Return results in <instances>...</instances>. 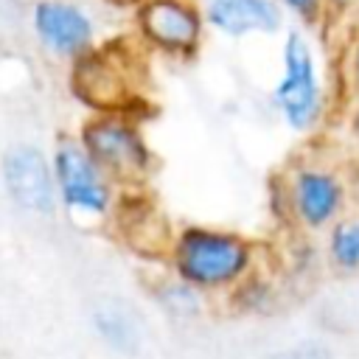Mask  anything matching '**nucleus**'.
<instances>
[{
    "mask_svg": "<svg viewBox=\"0 0 359 359\" xmlns=\"http://www.w3.org/2000/svg\"><path fill=\"white\" fill-rule=\"evenodd\" d=\"M79 143L101 174L121 182H140L149 174L151 151L137 129V121L126 112H95L81 123Z\"/></svg>",
    "mask_w": 359,
    "mask_h": 359,
    "instance_id": "nucleus-4",
    "label": "nucleus"
},
{
    "mask_svg": "<svg viewBox=\"0 0 359 359\" xmlns=\"http://www.w3.org/2000/svg\"><path fill=\"white\" fill-rule=\"evenodd\" d=\"M132 31L146 50L191 62L205 45L208 22L199 0H140L132 8Z\"/></svg>",
    "mask_w": 359,
    "mask_h": 359,
    "instance_id": "nucleus-3",
    "label": "nucleus"
},
{
    "mask_svg": "<svg viewBox=\"0 0 359 359\" xmlns=\"http://www.w3.org/2000/svg\"><path fill=\"white\" fill-rule=\"evenodd\" d=\"M3 177L11 199L28 210H48L53 202V180L48 163L34 146H11L3 157Z\"/></svg>",
    "mask_w": 359,
    "mask_h": 359,
    "instance_id": "nucleus-9",
    "label": "nucleus"
},
{
    "mask_svg": "<svg viewBox=\"0 0 359 359\" xmlns=\"http://www.w3.org/2000/svg\"><path fill=\"white\" fill-rule=\"evenodd\" d=\"M149 50L132 36H115L95 42L76 59H70L67 87L79 104L93 112H126L143 101V56Z\"/></svg>",
    "mask_w": 359,
    "mask_h": 359,
    "instance_id": "nucleus-1",
    "label": "nucleus"
},
{
    "mask_svg": "<svg viewBox=\"0 0 359 359\" xmlns=\"http://www.w3.org/2000/svg\"><path fill=\"white\" fill-rule=\"evenodd\" d=\"M121 238L140 255H163L171 244V227L163 210L149 199H126L118 210Z\"/></svg>",
    "mask_w": 359,
    "mask_h": 359,
    "instance_id": "nucleus-10",
    "label": "nucleus"
},
{
    "mask_svg": "<svg viewBox=\"0 0 359 359\" xmlns=\"http://www.w3.org/2000/svg\"><path fill=\"white\" fill-rule=\"evenodd\" d=\"M101 3H107V6H112V8H126V11H132L140 0H101Z\"/></svg>",
    "mask_w": 359,
    "mask_h": 359,
    "instance_id": "nucleus-16",
    "label": "nucleus"
},
{
    "mask_svg": "<svg viewBox=\"0 0 359 359\" xmlns=\"http://www.w3.org/2000/svg\"><path fill=\"white\" fill-rule=\"evenodd\" d=\"M278 3H280V8H283L286 14H292L294 22L303 25L306 31L320 28V25L328 20V14H331L325 0H278Z\"/></svg>",
    "mask_w": 359,
    "mask_h": 359,
    "instance_id": "nucleus-13",
    "label": "nucleus"
},
{
    "mask_svg": "<svg viewBox=\"0 0 359 359\" xmlns=\"http://www.w3.org/2000/svg\"><path fill=\"white\" fill-rule=\"evenodd\" d=\"M325 3H328V11L331 14H345V11L359 8V0H325Z\"/></svg>",
    "mask_w": 359,
    "mask_h": 359,
    "instance_id": "nucleus-15",
    "label": "nucleus"
},
{
    "mask_svg": "<svg viewBox=\"0 0 359 359\" xmlns=\"http://www.w3.org/2000/svg\"><path fill=\"white\" fill-rule=\"evenodd\" d=\"M28 22L39 48L59 62H70L98 42L93 14L73 0H34Z\"/></svg>",
    "mask_w": 359,
    "mask_h": 359,
    "instance_id": "nucleus-5",
    "label": "nucleus"
},
{
    "mask_svg": "<svg viewBox=\"0 0 359 359\" xmlns=\"http://www.w3.org/2000/svg\"><path fill=\"white\" fill-rule=\"evenodd\" d=\"M208 31L227 39L275 36L286 25V11L278 0H199Z\"/></svg>",
    "mask_w": 359,
    "mask_h": 359,
    "instance_id": "nucleus-7",
    "label": "nucleus"
},
{
    "mask_svg": "<svg viewBox=\"0 0 359 359\" xmlns=\"http://www.w3.org/2000/svg\"><path fill=\"white\" fill-rule=\"evenodd\" d=\"M331 255L339 266H359V222H345L331 236Z\"/></svg>",
    "mask_w": 359,
    "mask_h": 359,
    "instance_id": "nucleus-12",
    "label": "nucleus"
},
{
    "mask_svg": "<svg viewBox=\"0 0 359 359\" xmlns=\"http://www.w3.org/2000/svg\"><path fill=\"white\" fill-rule=\"evenodd\" d=\"M247 264V247L241 238L213 230H185L177 244L180 272L199 286H219L233 280Z\"/></svg>",
    "mask_w": 359,
    "mask_h": 359,
    "instance_id": "nucleus-6",
    "label": "nucleus"
},
{
    "mask_svg": "<svg viewBox=\"0 0 359 359\" xmlns=\"http://www.w3.org/2000/svg\"><path fill=\"white\" fill-rule=\"evenodd\" d=\"M348 73H351L353 87L359 90V31H356V36H353V42L348 48Z\"/></svg>",
    "mask_w": 359,
    "mask_h": 359,
    "instance_id": "nucleus-14",
    "label": "nucleus"
},
{
    "mask_svg": "<svg viewBox=\"0 0 359 359\" xmlns=\"http://www.w3.org/2000/svg\"><path fill=\"white\" fill-rule=\"evenodd\" d=\"M294 202L309 224H323L339 205V185L323 171H303L294 185Z\"/></svg>",
    "mask_w": 359,
    "mask_h": 359,
    "instance_id": "nucleus-11",
    "label": "nucleus"
},
{
    "mask_svg": "<svg viewBox=\"0 0 359 359\" xmlns=\"http://www.w3.org/2000/svg\"><path fill=\"white\" fill-rule=\"evenodd\" d=\"M56 182L70 208L93 213L107 208V185L101 168L76 140H62L56 146Z\"/></svg>",
    "mask_w": 359,
    "mask_h": 359,
    "instance_id": "nucleus-8",
    "label": "nucleus"
},
{
    "mask_svg": "<svg viewBox=\"0 0 359 359\" xmlns=\"http://www.w3.org/2000/svg\"><path fill=\"white\" fill-rule=\"evenodd\" d=\"M272 101L286 118V123L297 132L311 129L325 107L323 76L317 65V50L303 25H292L283 31L280 42V76L272 90Z\"/></svg>",
    "mask_w": 359,
    "mask_h": 359,
    "instance_id": "nucleus-2",
    "label": "nucleus"
},
{
    "mask_svg": "<svg viewBox=\"0 0 359 359\" xmlns=\"http://www.w3.org/2000/svg\"><path fill=\"white\" fill-rule=\"evenodd\" d=\"M353 126H356V135H359V109H356V118H353Z\"/></svg>",
    "mask_w": 359,
    "mask_h": 359,
    "instance_id": "nucleus-17",
    "label": "nucleus"
}]
</instances>
